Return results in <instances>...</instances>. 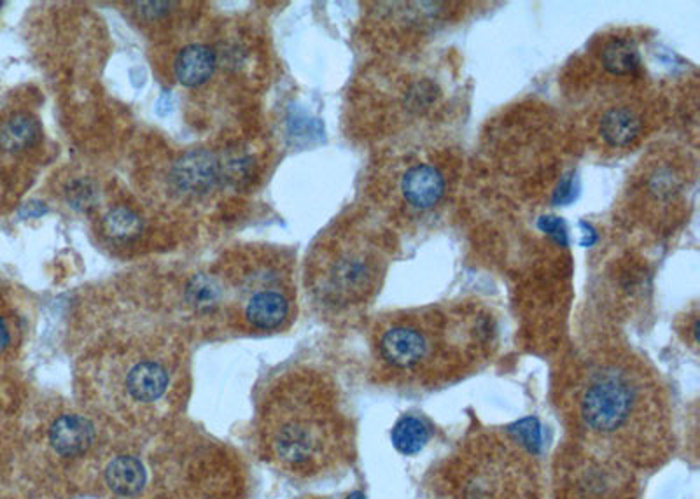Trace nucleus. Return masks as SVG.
Returning <instances> with one entry per match:
<instances>
[{
	"label": "nucleus",
	"mask_w": 700,
	"mask_h": 499,
	"mask_svg": "<svg viewBox=\"0 0 700 499\" xmlns=\"http://www.w3.org/2000/svg\"><path fill=\"white\" fill-rule=\"evenodd\" d=\"M560 407L574 445L629 470L657 466L671 454L664 387L644 359L623 347L606 345L576 359L560 387Z\"/></svg>",
	"instance_id": "1"
},
{
	"label": "nucleus",
	"mask_w": 700,
	"mask_h": 499,
	"mask_svg": "<svg viewBox=\"0 0 700 499\" xmlns=\"http://www.w3.org/2000/svg\"><path fill=\"white\" fill-rule=\"evenodd\" d=\"M356 431L335 386L294 372L266 394L256 417L259 454L294 480L331 477L354 459Z\"/></svg>",
	"instance_id": "2"
},
{
	"label": "nucleus",
	"mask_w": 700,
	"mask_h": 499,
	"mask_svg": "<svg viewBox=\"0 0 700 499\" xmlns=\"http://www.w3.org/2000/svg\"><path fill=\"white\" fill-rule=\"evenodd\" d=\"M496 347V317L476 303L394 312L373 331L378 366L399 386L461 379L489 361Z\"/></svg>",
	"instance_id": "3"
},
{
	"label": "nucleus",
	"mask_w": 700,
	"mask_h": 499,
	"mask_svg": "<svg viewBox=\"0 0 700 499\" xmlns=\"http://www.w3.org/2000/svg\"><path fill=\"white\" fill-rule=\"evenodd\" d=\"M541 428L524 419L461 443L441 466L452 499H541Z\"/></svg>",
	"instance_id": "4"
},
{
	"label": "nucleus",
	"mask_w": 700,
	"mask_h": 499,
	"mask_svg": "<svg viewBox=\"0 0 700 499\" xmlns=\"http://www.w3.org/2000/svg\"><path fill=\"white\" fill-rule=\"evenodd\" d=\"M392 233L375 223H357L319 249L312 291L326 309L342 312L375 296L392 256Z\"/></svg>",
	"instance_id": "5"
},
{
	"label": "nucleus",
	"mask_w": 700,
	"mask_h": 499,
	"mask_svg": "<svg viewBox=\"0 0 700 499\" xmlns=\"http://www.w3.org/2000/svg\"><path fill=\"white\" fill-rule=\"evenodd\" d=\"M450 188L448 163L440 155L422 149L392 163L387 179V200L406 218L420 219L447 202Z\"/></svg>",
	"instance_id": "6"
},
{
	"label": "nucleus",
	"mask_w": 700,
	"mask_h": 499,
	"mask_svg": "<svg viewBox=\"0 0 700 499\" xmlns=\"http://www.w3.org/2000/svg\"><path fill=\"white\" fill-rule=\"evenodd\" d=\"M692 181L690 163L678 153L660 151L641 165L630 186V198L646 216L665 223L685 202Z\"/></svg>",
	"instance_id": "7"
},
{
	"label": "nucleus",
	"mask_w": 700,
	"mask_h": 499,
	"mask_svg": "<svg viewBox=\"0 0 700 499\" xmlns=\"http://www.w3.org/2000/svg\"><path fill=\"white\" fill-rule=\"evenodd\" d=\"M646 113L641 100L615 97L597 111L595 139L602 148L622 151L636 144L646 130Z\"/></svg>",
	"instance_id": "8"
},
{
	"label": "nucleus",
	"mask_w": 700,
	"mask_h": 499,
	"mask_svg": "<svg viewBox=\"0 0 700 499\" xmlns=\"http://www.w3.org/2000/svg\"><path fill=\"white\" fill-rule=\"evenodd\" d=\"M244 317L252 330H280L291 317V300L280 289L256 291L245 302Z\"/></svg>",
	"instance_id": "9"
},
{
	"label": "nucleus",
	"mask_w": 700,
	"mask_h": 499,
	"mask_svg": "<svg viewBox=\"0 0 700 499\" xmlns=\"http://www.w3.org/2000/svg\"><path fill=\"white\" fill-rule=\"evenodd\" d=\"M597 62L613 78H630L641 67L639 50L629 37H606L597 53Z\"/></svg>",
	"instance_id": "10"
},
{
	"label": "nucleus",
	"mask_w": 700,
	"mask_h": 499,
	"mask_svg": "<svg viewBox=\"0 0 700 499\" xmlns=\"http://www.w3.org/2000/svg\"><path fill=\"white\" fill-rule=\"evenodd\" d=\"M216 55L209 46L191 44L175 60V76L184 86H200L214 74Z\"/></svg>",
	"instance_id": "11"
},
{
	"label": "nucleus",
	"mask_w": 700,
	"mask_h": 499,
	"mask_svg": "<svg viewBox=\"0 0 700 499\" xmlns=\"http://www.w3.org/2000/svg\"><path fill=\"white\" fill-rule=\"evenodd\" d=\"M217 167L212 156L207 153H193L182 158L174 170V181L182 191L200 193L209 190L216 179Z\"/></svg>",
	"instance_id": "12"
},
{
	"label": "nucleus",
	"mask_w": 700,
	"mask_h": 499,
	"mask_svg": "<svg viewBox=\"0 0 700 499\" xmlns=\"http://www.w3.org/2000/svg\"><path fill=\"white\" fill-rule=\"evenodd\" d=\"M429 438H431L429 426L419 417H412V415L401 417L392 429V443L405 456H413L420 452L426 447Z\"/></svg>",
	"instance_id": "13"
},
{
	"label": "nucleus",
	"mask_w": 700,
	"mask_h": 499,
	"mask_svg": "<svg viewBox=\"0 0 700 499\" xmlns=\"http://www.w3.org/2000/svg\"><path fill=\"white\" fill-rule=\"evenodd\" d=\"M39 137L37 121L28 114H16L0 130V144L7 151H23L34 146Z\"/></svg>",
	"instance_id": "14"
},
{
	"label": "nucleus",
	"mask_w": 700,
	"mask_h": 499,
	"mask_svg": "<svg viewBox=\"0 0 700 499\" xmlns=\"http://www.w3.org/2000/svg\"><path fill=\"white\" fill-rule=\"evenodd\" d=\"M221 300H223V291L214 277L195 275L189 282L186 289V302L196 312L209 314L212 310L219 309Z\"/></svg>",
	"instance_id": "15"
},
{
	"label": "nucleus",
	"mask_w": 700,
	"mask_h": 499,
	"mask_svg": "<svg viewBox=\"0 0 700 499\" xmlns=\"http://www.w3.org/2000/svg\"><path fill=\"white\" fill-rule=\"evenodd\" d=\"M104 232L109 239L132 240L142 232V221L130 209L118 207L105 216Z\"/></svg>",
	"instance_id": "16"
},
{
	"label": "nucleus",
	"mask_w": 700,
	"mask_h": 499,
	"mask_svg": "<svg viewBox=\"0 0 700 499\" xmlns=\"http://www.w3.org/2000/svg\"><path fill=\"white\" fill-rule=\"evenodd\" d=\"M9 344H11V333H9L6 321L0 317V352L6 351Z\"/></svg>",
	"instance_id": "17"
},
{
	"label": "nucleus",
	"mask_w": 700,
	"mask_h": 499,
	"mask_svg": "<svg viewBox=\"0 0 700 499\" xmlns=\"http://www.w3.org/2000/svg\"><path fill=\"white\" fill-rule=\"evenodd\" d=\"M305 499H321V498H305Z\"/></svg>",
	"instance_id": "18"
},
{
	"label": "nucleus",
	"mask_w": 700,
	"mask_h": 499,
	"mask_svg": "<svg viewBox=\"0 0 700 499\" xmlns=\"http://www.w3.org/2000/svg\"><path fill=\"white\" fill-rule=\"evenodd\" d=\"M0 6H2V2H0Z\"/></svg>",
	"instance_id": "19"
}]
</instances>
